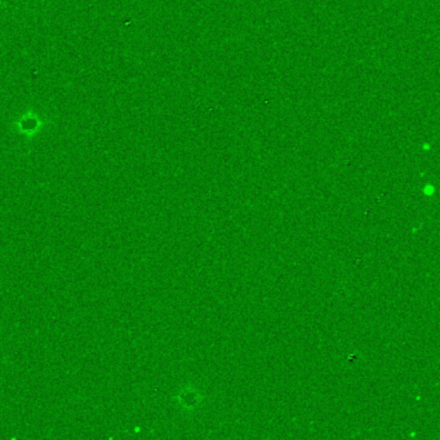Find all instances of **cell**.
Returning <instances> with one entry per match:
<instances>
[{
	"mask_svg": "<svg viewBox=\"0 0 440 440\" xmlns=\"http://www.w3.org/2000/svg\"><path fill=\"white\" fill-rule=\"evenodd\" d=\"M49 123V120L37 115L32 110H29L26 114L21 115L13 123V127L17 129L20 135H23L28 140H32L35 136Z\"/></svg>",
	"mask_w": 440,
	"mask_h": 440,
	"instance_id": "1",
	"label": "cell"
}]
</instances>
